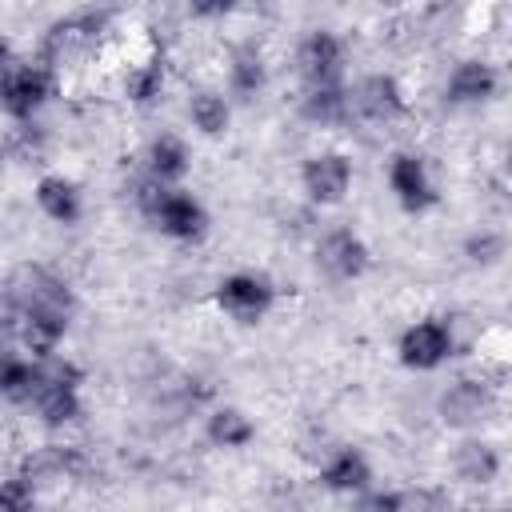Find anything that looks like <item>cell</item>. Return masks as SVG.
Listing matches in <instances>:
<instances>
[{
	"mask_svg": "<svg viewBox=\"0 0 512 512\" xmlns=\"http://www.w3.org/2000/svg\"><path fill=\"white\" fill-rule=\"evenodd\" d=\"M132 200H136V212H140L160 236H168V240L196 244V240L208 236L212 216H208V208H204L192 192H184V188H168V184H160V180H152V176L144 172V176L136 180V188H132Z\"/></svg>",
	"mask_w": 512,
	"mask_h": 512,
	"instance_id": "1",
	"label": "cell"
},
{
	"mask_svg": "<svg viewBox=\"0 0 512 512\" xmlns=\"http://www.w3.org/2000/svg\"><path fill=\"white\" fill-rule=\"evenodd\" d=\"M4 64H0V108L8 124H32L36 112L56 96L60 72H52L40 60H16L12 48L4 44Z\"/></svg>",
	"mask_w": 512,
	"mask_h": 512,
	"instance_id": "2",
	"label": "cell"
},
{
	"mask_svg": "<svg viewBox=\"0 0 512 512\" xmlns=\"http://www.w3.org/2000/svg\"><path fill=\"white\" fill-rule=\"evenodd\" d=\"M112 8H80V12H68L60 20H52L40 36V48H36V60L48 64L52 72L84 60L92 48H100L108 24H112Z\"/></svg>",
	"mask_w": 512,
	"mask_h": 512,
	"instance_id": "3",
	"label": "cell"
},
{
	"mask_svg": "<svg viewBox=\"0 0 512 512\" xmlns=\"http://www.w3.org/2000/svg\"><path fill=\"white\" fill-rule=\"evenodd\" d=\"M212 300H216V308H220L232 324L252 328V324H260V320L272 312V304H276V284H272L264 272H228V276L216 284Z\"/></svg>",
	"mask_w": 512,
	"mask_h": 512,
	"instance_id": "4",
	"label": "cell"
},
{
	"mask_svg": "<svg viewBox=\"0 0 512 512\" xmlns=\"http://www.w3.org/2000/svg\"><path fill=\"white\" fill-rule=\"evenodd\" d=\"M496 408V388L480 376H456L440 396H436V416L452 432H472L480 428Z\"/></svg>",
	"mask_w": 512,
	"mask_h": 512,
	"instance_id": "5",
	"label": "cell"
},
{
	"mask_svg": "<svg viewBox=\"0 0 512 512\" xmlns=\"http://www.w3.org/2000/svg\"><path fill=\"white\" fill-rule=\"evenodd\" d=\"M452 352H456V332L444 316H424L408 324L396 340V356L412 372H436L440 364L452 360Z\"/></svg>",
	"mask_w": 512,
	"mask_h": 512,
	"instance_id": "6",
	"label": "cell"
},
{
	"mask_svg": "<svg viewBox=\"0 0 512 512\" xmlns=\"http://www.w3.org/2000/svg\"><path fill=\"white\" fill-rule=\"evenodd\" d=\"M312 264H316V272H324L328 280L348 284V280H360V276L368 272L372 252H368V244H364L360 232H352V228L340 224V228H328V232L316 236Z\"/></svg>",
	"mask_w": 512,
	"mask_h": 512,
	"instance_id": "7",
	"label": "cell"
},
{
	"mask_svg": "<svg viewBox=\"0 0 512 512\" xmlns=\"http://www.w3.org/2000/svg\"><path fill=\"white\" fill-rule=\"evenodd\" d=\"M348 104H352V120H364V124H392L408 112L404 88L392 72H368V76L352 80Z\"/></svg>",
	"mask_w": 512,
	"mask_h": 512,
	"instance_id": "8",
	"label": "cell"
},
{
	"mask_svg": "<svg viewBox=\"0 0 512 512\" xmlns=\"http://www.w3.org/2000/svg\"><path fill=\"white\" fill-rule=\"evenodd\" d=\"M300 188L316 208H336L352 192V156L324 148L300 164Z\"/></svg>",
	"mask_w": 512,
	"mask_h": 512,
	"instance_id": "9",
	"label": "cell"
},
{
	"mask_svg": "<svg viewBox=\"0 0 512 512\" xmlns=\"http://www.w3.org/2000/svg\"><path fill=\"white\" fill-rule=\"evenodd\" d=\"M384 176H388V192L396 196V204L404 212H428V208H436L440 192H436V180H432L428 160L420 152H392Z\"/></svg>",
	"mask_w": 512,
	"mask_h": 512,
	"instance_id": "10",
	"label": "cell"
},
{
	"mask_svg": "<svg viewBox=\"0 0 512 512\" xmlns=\"http://www.w3.org/2000/svg\"><path fill=\"white\" fill-rule=\"evenodd\" d=\"M296 72H300L304 88L344 84V40L328 28H312L296 44Z\"/></svg>",
	"mask_w": 512,
	"mask_h": 512,
	"instance_id": "11",
	"label": "cell"
},
{
	"mask_svg": "<svg viewBox=\"0 0 512 512\" xmlns=\"http://www.w3.org/2000/svg\"><path fill=\"white\" fill-rule=\"evenodd\" d=\"M500 92V72L496 64L480 60V56H464L452 64L448 80H444V100L452 108H476V104H488L496 100Z\"/></svg>",
	"mask_w": 512,
	"mask_h": 512,
	"instance_id": "12",
	"label": "cell"
},
{
	"mask_svg": "<svg viewBox=\"0 0 512 512\" xmlns=\"http://www.w3.org/2000/svg\"><path fill=\"white\" fill-rule=\"evenodd\" d=\"M448 468H452V476H456L460 484H468V488H488V484L500 476L504 460H500V448H496L492 440L468 432V436H460L456 448L448 452Z\"/></svg>",
	"mask_w": 512,
	"mask_h": 512,
	"instance_id": "13",
	"label": "cell"
},
{
	"mask_svg": "<svg viewBox=\"0 0 512 512\" xmlns=\"http://www.w3.org/2000/svg\"><path fill=\"white\" fill-rule=\"evenodd\" d=\"M316 480H320V488H328L336 496H364V492H372V464L360 448L344 444V448L328 452Z\"/></svg>",
	"mask_w": 512,
	"mask_h": 512,
	"instance_id": "14",
	"label": "cell"
},
{
	"mask_svg": "<svg viewBox=\"0 0 512 512\" xmlns=\"http://www.w3.org/2000/svg\"><path fill=\"white\" fill-rule=\"evenodd\" d=\"M32 200H36V208H40L52 224L72 228V224L84 220V192H80V184H76L72 176H64V172L40 176L36 188H32Z\"/></svg>",
	"mask_w": 512,
	"mask_h": 512,
	"instance_id": "15",
	"label": "cell"
},
{
	"mask_svg": "<svg viewBox=\"0 0 512 512\" xmlns=\"http://www.w3.org/2000/svg\"><path fill=\"white\" fill-rule=\"evenodd\" d=\"M84 456L76 448H64V444H44L36 452H28L20 460V476H28L36 488H52V484H64V480H80L84 476Z\"/></svg>",
	"mask_w": 512,
	"mask_h": 512,
	"instance_id": "16",
	"label": "cell"
},
{
	"mask_svg": "<svg viewBox=\"0 0 512 512\" xmlns=\"http://www.w3.org/2000/svg\"><path fill=\"white\" fill-rule=\"evenodd\" d=\"M28 412L44 428H64V424H76L84 416V400H80V388L76 384H52V380H44L40 376V364H36V396H32Z\"/></svg>",
	"mask_w": 512,
	"mask_h": 512,
	"instance_id": "17",
	"label": "cell"
},
{
	"mask_svg": "<svg viewBox=\"0 0 512 512\" xmlns=\"http://www.w3.org/2000/svg\"><path fill=\"white\" fill-rule=\"evenodd\" d=\"M224 80H228V96L232 100H256L268 88V60H264V52L252 40L236 44L228 52V76Z\"/></svg>",
	"mask_w": 512,
	"mask_h": 512,
	"instance_id": "18",
	"label": "cell"
},
{
	"mask_svg": "<svg viewBox=\"0 0 512 512\" xmlns=\"http://www.w3.org/2000/svg\"><path fill=\"white\" fill-rule=\"evenodd\" d=\"M192 168V152L188 144L176 136V132H160L148 140V152H144V172L168 188H180V180L188 176Z\"/></svg>",
	"mask_w": 512,
	"mask_h": 512,
	"instance_id": "19",
	"label": "cell"
},
{
	"mask_svg": "<svg viewBox=\"0 0 512 512\" xmlns=\"http://www.w3.org/2000/svg\"><path fill=\"white\" fill-rule=\"evenodd\" d=\"M296 112L316 124V128H336L352 120V104H348V84H324V88H300Z\"/></svg>",
	"mask_w": 512,
	"mask_h": 512,
	"instance_id": "20",
	"label": "cell"
},
{
	"mask_svg": "<svg viewBox=\"0 0 512 512\" xmlns=\"http://www.w3.org/2000/svg\"><path fill=\"white\" fill-rule=\"evenodd\" d=\"M204 436H208L212 448L240 452V448H248V444L256 440V424H252V416H248L244 408H236V404H220V408L208 412V420H204Z\"/></svg>",
	"mask_w": 512,
	"mask_h": 512,
	"instance_id": "21",
	"label": "cell"
},
{
	"mask_svg": "<svg viewBox=\"0 0 512 512\" xmlns=\"http://www.w3.org/2000/svg\"><path fill=\"white\" fill-rule=\"evenodd\" d=\"M164 84H168L164 56L152 52V56H144L140 64H132V68L124 72V100L136 104V108H152V104L164 96Z\"/></svg>",
	"mask_w": 512,
	"mask_h": 512,
	"instance_id": "22",
	"label": "cell"
},
{
	"mask_svg": "<svg viewBox=\"0 0 512 512\" xmlns=\"http://www.w3.org/2000/svg\"><path fill=\"white\" fill-rule=\"evenodd\" d=\"M188 120H192V128H196L200 136L216 140V136H224L228 124H232V100H228L220 88H196V92L188 96Z\"/></svg>",
	"mask_w": 512,
	"mask_h": 512,
	"instance_id": "23",
	"label": "cell"
},
{
	"mask_svg": "<svg viewBox=\"0 0 512 512\" xmlns=\"http://www.w3.org/2000/svg\"><path fill=\"white\" fill-rule=\"evenodd\" d=\"M0 396L16 408H28L36 396V360L24 352H8L0 364Z\"/></svg>",
	"mask_w": 512,
	"mask_h": 512,
	"instance_id": "24",
	"label": "cell"
},
{
	"mask_svg": "<svg viewBox=\"0 0 512 512\" xmlns=\"http://www.w3.org/2000/svg\"><path fill=\"white\" fill-rule=\"evenodd\" d=\"M460 252L468 256V264H476V268H492V264L504 260L508 240H504V232H496V228H476V232L464 236Z\"/></svg>",
	"mask_w": 512,
	"mask_h": 512,
	"instance_id": "25",
	"label": "cell"
},
{
	"mask_svg": "<svg viewBox=\"0 0 512 512\" xmlns=\"http://www.w3.org/2000/svg\"><path fill=\"white\" fill-rule=\"evenodd\" d=\"M36 500H40V488L20 472H12L0 488V512H36Z\"/></svg>",
	"mask_w": 512,
	"mask_h": 512,
	"instance_id": "26",
	"label": "cell"
},
{
	"mask_svg": "<svg viewBox=\"0 0 512 512\" xmlns=\"http://www.w3.org/2000/svg\"><path fill=\"white\" fill-rule=\"evenodd\" d=\"M4 148H8L12 160H32V156H40V148H44V132H40V124H36V120H32V124H12Z\"/></svg>",
	"mask_w": 512,
	"mask_h": 512,
	"instance_id": "27",
	"label": "cell"
},
{
	"mask_svg": "<svg viewBox=\"0 0 512 512\" xmlns=\"http://www.w3.org/2000/svg\"><path fill=\"white\" fill-rule=\"evenodd\" d=\"M444 508H448V500L436 488H424V484L400 488V508L396 512H444Z\"/></svg>",
	"mask_w": 512,
	"mask_h": 512,
	"instance_id": "28",
	"label": "cell"
},
{
	"mask_svg": "<svg viewBox=\"0 0 512 512\" xmlns=\"http://www.w3.org/2000/svg\"><path fill=\"white\" fill-rule=\"evenodd\" d=\"M188 12H192V16H228L232 4H224V0H216V4H192Z\"/></svg>",
	"mask_w": 512,
	"mask_h": 512,
	"instance_id": "29",
	"label": "cell"
},
{
	"mask_svg": "<svg viewBox=\"0 0 512 512\" xmlns=\"http://www.w3.org/2000/svg\"><path fill=\"white\" fill-rule=\"evenodd\" d=\"M488 512H512V500H504V504H492Z\"/></svg>",
	"mask_w": 512,
	"mask_h": 512,
	"instance_id": "30",
	"label": "cell"
},
{
	"mask_svg": "<svg viewBox=\"0 0 512 512\" xmlns=\"http://www.w3.org/2000/svg\"><path fill=\"white\" fill-rule=\"evenodd\" d=\"M508 176H512V148H508Z\"/></svg>",
	"mask_w": 512,
	"mask_h": 512,
	"instance_id": "31",
	"label": "cell"
}]
</instances>
